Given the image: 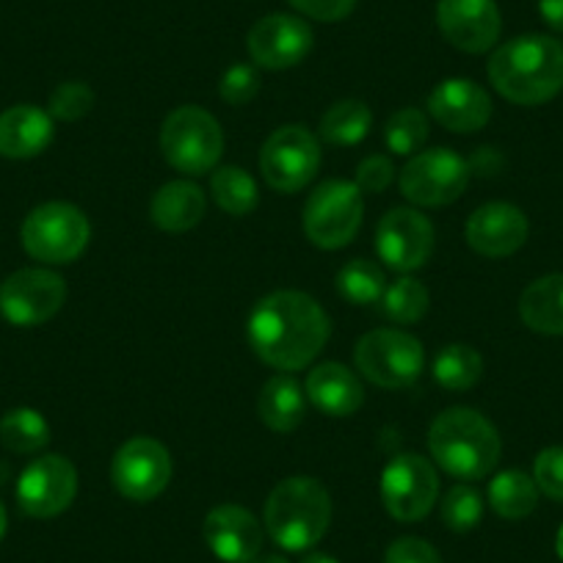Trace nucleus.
<instances>
[{
    "label": "nucleus",
    "instance_id": "obj_16",
    "mask_svg": "<svg viewBox=\"0 0 563 563\" xmlns=\"http://www.w3.org/2000/svg\"><path fill=\"white\" fill-rule=\"evenodd\" d=\"M249 56L263 69H290L312 51V29L294 14H268L249 31Z\"/></svg>",
    "mask_w": 563,
    "mask_h": 563
},
{
    "label": "nucleus",
    "instance_id": "obj_24",
    "mask_svg": "<svg viewBox=\"0 0 563 563\" xmlns=\"http://www.w3.org/2000/svg\"><path fill=\"white\" fill-rule=\"evenodd\" d=\"M257 415L276 434L296 431L307 415L305 387L290 376H274L260 389Z\"/></svg>",
    "mask_w": 563,
    "mask_h": 563
},
{
    "label": "nucleus",
    "instance_id": "obj_45",
    "mask_svg": "<svg viewBox=\"0 0 563 563\" xmlns=\"http://www.w3.org/2000/svg\"><path fill=\"white\" fill-rule=\"evenodd\" d=\"M555 550H558V558H561V561H563V525H561V530H558V539H555Z\"/></svg>",
    "mask_w": 563,
    "mask_h": 563
},
{
    "label": "nucleus",
    "instance_id": "obj_21",
    "mask_svg": "<svg viewBox=\"0 0 563 563\" xmlns=\"http://www.w3.org/2000/svg\"><path fill=\"white\" fill-rule=\"evenodd\" d=\"M53 141V117L36 106H12L0 113V155L12 161L36 158Z\"/></svg>",
    "mask_w": 563,
    "mask_h": 563
},
{
    "label": "nucleus",
    "instance_id": "obj_36",
    "mask_svg": "<svg viewBox=\"0 0 563 563\" xmlns=\"http://www.w3.org/2000/svg\"><path fill=\"white\" fill-rule=\"evenodd\" d=\"M260 91V75L252 64H232L224 73L219 84L221 100L230 102V106H246L257 97Z\"/></svg>",
    "mask_w": 563,
    "mask_h": 563
},
{
    "label": "nucleus",
    "instance_id": "obj_34",
    "mask_svg": "<svg viewBox=\"0 0 563 563\" xmlns=\"http://www.w3.org/2000/svg\"><path fill=\"white\" fill-rule=\"evenodd\" d=\"M442 522L453 530V533H467L484 517V497L478 489L467 484H456L445 495L440 506Z\"/></svg>",
    "mask_w": 563,
    "mask_h": 563
},
{
    "label": "nucleus",
    "instance_id": "obj_8",
    "mask_svg": "<svg viewBox=\"0 0 563 563\" xmlns=\"http://www.w3.org/2000/svg\"><path fill=\"white\" fill-rule=\"evenodd\" d=\"M365 194L349 180L321 183L305 205L307 238L318 249H343L356 238L365 213Z\"/></svg>",
    "mask_w": 563,
    "mask_h": 563
},
{
    "label": "nucleus",
    "instance_id": "obj_33",
    "mask_svg": "<svg viewBox=\"0 0 563 563\" xmlns=\"http://www.w3.org/2000/svg\"><path fill=\"white\" fill-rule=\"evenodd\" d=\"M426 139H429V119L417 108H404L387 119L384 141L393 155H417Z\"/></svg>",
    "mask_w": 563,
    "mask_h": 563
},
{
    "label": "nucleus",
    "instance_id": "obj_26",
    "mask_svg": "<svg viewBox=\"0 0 563 563\" xmlns=\"http://www.w3.org/2000/svg\"><path fill=\"white\" fill-rule=\"evenodd\" d=\"M489 503L497 517L525 519L536 511L539 503V486L522 470H506L495 475L489 484Z\"/></svg>",
    "mask_w": 563,
    "mask_h": 563
},
{
    "label": "nucleus",
    "instance_id": "obj_35",
    "mask_svg": "<svg viewBox=\"0 0 563 563\" xmlns=\"http://www.w3.org/2000/svg\"><path fill=\"white\" fill-rule=\"evenodd\" d=\"M47 113L53 119H62V122H78L86 113L95 108V91L84 80H67V84L56 86L47 102Z\"/></svg>",
    "mask_w": 563,
    "mask_h": 563
},
{
    "label": "nucleus",
    "instance_id": "obj_38",
    "mask_svg": "<svg viewBox=\"0 0 563 563\" xmlns=\"http://www.w3.org/2000/svg\"><path fill=\"white\" fill-rule=\"evenodd\" d=\"M393 180H395V166L387 155H371V158H365L360 166H356L354 186L360 188L362 194L387 191Z\"/></svg>",
    "mask_w": 563,
    "mask_h": 563
},
{
    "label": "nucleus",
    "instance_id": "obj_15",
    "mask_svg": "<svg viewBox=\"0 0 563 563\" xmlns=\"http://www.w3.org/2000/svg\"><path fill=\"white\" fill-rule=\"evenodd\" d=\"M376 249L389 268L409 274L434 252V224L415 208H393L378 221Z\"/></svg>",
    "mask_w": 563,
    "mask_h": 563
},
{
    "label": "nucleus",
    "instance_id": "obj_3",
    "mask_svg": "<svg viewBox=\"0 0 563 563\" xmlns=\"http://www.w3.org/2000/svg\"><path fill=\"white\" fill-rule=\"evenodd\" d=\"M429 451L448 475L459 481H478L497 467L503 442L481 411L456 406L431 422Z\"/></svg>",
    "mask_w": 563,
    "mask_h": 563
},
{
    "label": "nucleus",
    "instance_id": "obj_12",
    "mask_svg": "<svg viewBox=\"0 0 563 563\" xmlns=\"http://www.w3.org/2000/svg\"><path fill=\"white\" fill-rule=\"evenodd\" d=\"M67 301V285L47 268L14 271L0 285V316L14 327H40Z\"/></svg>",
    "mask_w": 563,
    "mask_h": 563
},
{
    "label": "nucleus",
    "instance_id": "obj_11",
    "mask_svg": "<svg viewBox=\"0 0 563 563\" xmlns=\"http://www.w3.org/2000/svg\"><path fill=\"white\" fill-rule=\"evenodd\" d=\"M440 495V478L429 459L400 453L382 473V500L389 517L398 522H417L429 517Z\"/></svg>",
    "mask_w": 563,
    "mask_h": 563
},
{
    "label": "nucleus",
    "instance_id": "obj_27",
    "mask_svg": "<svg viewBox=\"0 0 563 563\" xmlns=\"http://www.w3.org/2000/svg\"><path fill=\"white\" fill-rule=\"evenodd\" d=\"M431 376L448 393H467L484 376V360L475 349L462 343H451L434 356Z\"/></svg>",
    "mask_w": 563,
    "mask_h": 563
},
{
    "label": "nucleus",
    "instance_id": "obj_5",
    "mask_svg": "<svg viewBox=\"0 0 563 563\" xmlns=\"http://www.w3.org/2000/svg\"><path fill=\"white\" fill-rule=\"evenodd\" d=\"M161 150L169 166L188 177L208 175L224 153V133L213 113L199 106H183L161 128Z\"/></svg>",
    "mask_w": 563,
    "mask_h": 563
},
{
    "label": "nucleus",
    "instance_id": "obj_19",
    "mask_svg": "<svg viewBox=\"0 0 563 563\" xmlns=\"http://www.w3.org/2000/svg\"><path fill=\"white\" fill-rule=\"evenodd\" d=\"M202 533L210 552L224 563L254 561L260 555V547H263V528H260L257 517L243 506H232V503L216 506L205 517Z\"/></svg>",
    "mask_w": 563,
    "mask_h": 563
},
{
    "label": "nucleus",
    "instance_id": "obj_43",
    "mask_svg": "<svg viewBox=\"0 0 563 563\" xmlns=\"http://www.w3.org/2000/svg\"><path fill=\"white\" fill-rule=\"evenodd\" d=\"M249 563H288V561H285L282 555H257L254 561H249Z\"/></svg>",
    "mask_w": 563,
    "mask_h": 563
},
{
    "label": "nucleus",
    "instance_id": "obj_18",
    "mask_svg": "<svg viewBox=\"0 0 563 563\" xmlns=\"http://www.w3.org/2000/svg\"><path fill=\"white\" fill-rule=\"evenodd\" d=\"M528 216L508 202H489L481 205L473 216L467 219V243L473 252L484 254V257H508V254L519 252L528 241Z\"/></svg>",
    "mask_w": 563,
    "mask_h": 563
},
{
    "label": "nucleus",
    "instance_id": "obj_23",
    "mask_svg": "<svg viewBox=\"0 0 563 563\" xmlns=\"http://www.w3.org/2000/svg\"><path fill=\"white\" fill-rule=\"evenodd\" d=\"M208 199L191 180H172L158 188L150 202V219L164 232H188L205 219Z\"/></svg>",
    "mask_w": 563,
    "mask_h": 563
},
{
    "label": "nucleus",
    "instance_id": "obj_44",
    "mask_svg": "<svg viewBox=\"0 0 563 563\" xmlns=\"http://www.w3.org/2000/svg\"><path fill=\"white\" fill-rule=\"evenodd\" d=\"M7 525H9V519H7V508H3V500H0V539H3V536H7Z\"/></svg>",
    "mask_w": 563,
    "mask_h": 563
},
{
    "label": "nucleus",
    "instance_id": "obj_32",
    "mask_svg": "<svg viewBox=\"0 0 563 563\" xmlns=\"http://www.w3.org/2000/svg\"><path fill=\"white\" fill-rule=\"evenodd\" d=\"M429 290L426 285L411 276H400L384 290L382 310L395 323H417L429 312Z\"/></svg>",
    "mask_w": 563,
    "mask_h": 563
},
{
    "label": "nucleus",
    "instance_id": "obj_4",
    "mask_svg": "<svg viewBox=\"0 0 563 563\" xmlns=\"http://www.w3.org/2000/svg\"><path fill=\"white\" fill-rule=\"evenodd\" d=\"M332 522V497L310 475L282 481L265 503V528L279 547L301 552L316 547Z\"/></svg>",
    "mask_w": 563,
    "mask_h": 563
},
{
    "label": "nucleus",
    "instance_id": "obj_25",
    "mask_svg": "<svg viewBox=\"0 0 563 563\" xmlns=\"http://www.w3.org/2000/svg\"><path fill=\"white\" fill-rule=\"evenodd\" d=\"M519 318L539 334H563V274L541 276L530 282L519 296Z\"/></svg>",
    "mask_w": 563,
    "mask_h": 563
},
{
    "label": "nucleus",
    "instance_id": "obj_20",
    "mask_svg": "<svg viewBox=\"0 0 563 563\" xmlns=\"http://www.w3.org/2000/svg\"><path fill=\"white\" fill-rule=\"evenodd\" d=\"M429 113L451 133H475L492 119V100L475 80L448 78L429 95Z\"/></svg>",
    "mask_w": 563,
    "mask_h": 563
},
{
    "label": "nucleus",
    "instance_id": "obj_1",
    "mask_svg": "<svg viewBox=\"0 0 563 563\" xmlns=\"http://www.w3.org/2000/svg\"><path fill=\"white\" fill-rule=\"evenodd\" d=\"M332 327L312 296L301 290H276L257 301L249 316V345L276 371H301L327 345Z\"/></svg>",
    "mask_w": 563,
    "mask_h": 563
},
{
    "label": "nucleus",
    "instance_id": "obj_6",
    "mask_svg": "<svg viewBox=\"0 0 563 563\" xmlns=\"http://www.w3.org/2000/svg\"><path fill=\"white\" fill-rule=\"evenodd\" d=\"M23 249L47 265L73 263L89 246L91 227L84 210L69 202H45L23 221Z\"/></svg>",
    "mask_w": 563,
    "mask_h": 563
},
{
    "label": "nucleus",
    "instance_id": "obj_29",
    "mask_svg": "<svg viewBox=\"0 0 563 563\" xmlns=\"http://www.w3.org/2000/svg\"><path fill=\"white\" fill-rule=\"evenodd\" d=\"M210 191H213L216 205L230 216H249L260 202V191L254 177L241 166H221L210 177Z\"/></svg>",
    "mask_w": 563,
    "mask_h": 563
},
{
    "label": "nucleus",
    "instance_id": "obj_9",
    "mask_svg": "<svg viewBox=\"0 0 563 563\" xmlns=\"http://www.w3.org/2000/svg\"><path fill=\"white\" fill-rule=\"evenodd\" d=\"M321 169V144L301 124H285L265 139L260 150L263 180L279 194H296L310 186Z\"/></svg>",
    "mask_w": 563,
    "mask_h": 563
},
{
    "label": "nucleus",
    "instance_id": "obj_14",
    "mask_svg": "<svg viewBox=\"0 0 563 563\" xmlns=\"http://www.w3.org/2000/svg\"><path fill=\"white\" fill-rule=\"evenodd\" d=\"M78 495V470L69 459L42 456L23 470L18 481V503L34 519L58 517Z\"/></svg>",
    "mask_w": 563,
    "mask_h": 563
},
{
    "label": "nucleus",
    "instance_id": "obj_2",
    "mask_svg": "<svg viewBox=\"0 0 563 563\" xmlns=\"http://www.w3.org/2000/svg\"><path fill=\"white\" fill-rule=\"evenodd\" d=\"M489 80L508 102L541 106L563 89V45L541 34L517 36L492 53Z\"/></svg>",
    "mask_w": 563,
    "mask_h": 563
},
{
    "label": "nucleus",
    "instance_id": "obj_17",
    "mask_svg": "<svg viewBox=\"0 0 563 563\" xmlns=\"http://www.w3.org/2000/svg\"><path fill=\"white\" fill-rule=\"evenodd\" d=\"M437 25L459 51L486 53L500 40L503 18L495 0H440Z\"/></svg>",
    "mask_w": 563,
    "mask_h": 563
},
{
    "label": "nucleus",
    "instance_id": "obj_28",
    "mask_svg": "<svg viewBox=\"0 0 563 563\" xmlns=\"http://www.w3.org/2000/svg\"><path fill=\"white\" fill-rule=\"evenodd\" d=\"M373 113L362 100H340L323 113L321 139L334 147H354L371 133Z\"/></svg>",
    "mask_w": 563,
    "mask_h": 563
},
{
    "label": "nucleus",
    "instance_id": "obj_37",
    "mask_svg": "<svg viewBox=\"0 0 563 563\" xmlns=\"http://www.w3.org/2000/svg\"><path fill=\"white\" fill-rule=\"evenodd\" d=\"M533 481L550 500L563 503V448H547L536 456Z\"/></svg>",
    "mask_w": 563,
    "mask_h": 563
},
{
    "label": "nucleus",
    "instance_id": "obj_10",
    "mask_svg": "<svg viewBox=\"0 0 563 563\" xmlns=\"http://www.w3.org/2000/svg\"><path fill=\"white\" fill-rule=\"evenodd\" d=\"M473 169L451 150H422L400 172V194L420 208H442L467 191Z\"/></svg>",
    "mask_w": 563,
    "mask_h": 563
},
{
    "label": "nucleus",
    "instance_id": "obj_13",
    "mask_svg": "<svg viewBox=\"0 0 563 563\" xmlns=\"http://www.w3.org/2000/svg\"><path fill=\"white\" fill-rule=\"evenodd\" d=\"M113 486L133 503H150L169 486L172 456L153 437H135L117 451L111 462Z\"/></svg>",
    "mask_w": 563,
    "mask_h": 563
},
{
    "label": "nucleus",
    "instance_id": "obj_31",
    "mask_svg": "<svg viewBox=\"0 0 563 563\" xmlns=\"http://www.w3.org/2000/svg\"><path fill=\"white\" fill-rule=\"evenodd\" d=\"M338 290L351 305L371 307L382 301L384 290H387V279H384V271L371 260H351L340 268Z\"/></svg>",
    "mask_w": 563,
    "mask_h": 563
},
{
    "label": "nucleus",
    "instance_id": "obj_40",
    "mask_svg": "<svg viewBox=\"0 0 563 563\" xmlns=\"http://www.w3.org/2000/svg\"><path fill=\"white\" fill-rule=\"evenodd\" d=\"M290 7L318 23H340L354 12L356 0H290Z\"/></svg>",
    "mask_w": 563,
    "mask_h": 563
},
{
    "label": "nucleus",
    "instance_id": "obj_7",
    "mask_svg": "<svg viewBox=\"0 0 563 563\" xmlns=\"http://www.w3.org/2000/svg\"><path fill=\"white\" fill-rule=\"evenodd\" d=\"M356 367L376 387L406 389L420 378L426 367L422 343L409 332L398 329H373L356 343Z\"/></svg>",
    "mask_w": 563,
    "mask_h": 563
},
{
    "label": "nucleus",
    "instance_id": "obj_22",
    "mask_svg": "<svg viewBox=\"0 0 563 563\" xmlns=\"http://www.w3.org/2000/svg\"><path fill=\"white\" fill-rule=\"evenodd\" d=\"M305 393L329 417H351L365 404L362 382L340 362H323L310 371Z\"/></svg>",
    "mask_w": 563,
    "mask_h": 563
},
{
    "label": "nucleus",
    "instance_id": "obj_30",
    "mask_svg": "<svg viewBox=\"0 0 563 563\" xmlns=\"http://www.w3.org/2000/svg\"><path fill=\"white\" fill-rule=\"evenodd\" d=\"M0 442L12 453H40L51 442V426L36 409H12L0 417Z\"/></svg>",
    "mask_w": 563,
    "mask_h": 563
},
{
    "label": "nucleus",
    "instance_id": "obj_41",
    "mask_svg": "<svg viewBox=\"0 0 563 563\" xmlns=\"http://www.w3.org/2000/svg\"><path fill=\"white\" fill-rule=\"evenodd\" d=\"M539 12L550 29L563 31V0H539Z\"/></svg>",
    "mask_w": 563,
    "mask_h": 563
},
{
    "label": "nucleus",
    "instance_id": "obj_39",
    "mask_svg": "<svg viewBox=\"0 0 563 563\" xmlns=\"http://www.w3.org/2000/svg\"><path fill=\"white\" fill-rule=\"evenodd\" d=\"M384 563H442L437 547H431L426 539H415V536H404L395 539L384 552Z\"/></svg>",
    "mask_w": 563,
    "mask_h": 563
},
{
    "label": "nucleus",
    "instance_id": "obj_42",
    "mask_svg": "<svg viewBox=\"0 0 563 563\" xmlns=\"http://www.w3.org/2000/svg\"><path fill=\"white\" fill-rule=\"evenodd\" d=\"M301 563H338V561H334L332 555H327V552H310Z\"/></svg>",
    "mask_w": 563,
    "mask_h": 563
}]
</instances>
